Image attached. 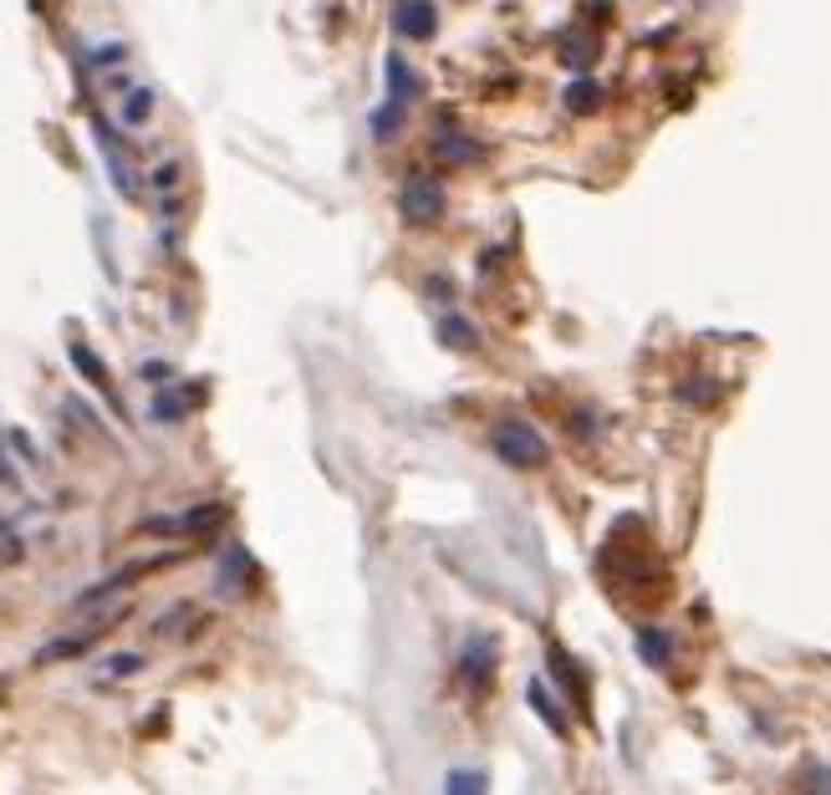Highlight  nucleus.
I'll use <instances>...</instances> for the list:
<instances>
[{
  "label": "nucleus",
  "instance_id": "nucleus-13",
  "mask_svg": "<svg viewBox=\"0 0 831 795\" xmlns=\"http://www.w3.org/2000/svg\"><path fill=\"white\" fill-rule=\"evenodd\" d=\"M439 342L444 348H459V352H469L480 337H475V327H469L465 316H454V312H444V321H439Z\"/></svg>",
  "mask_w": 831,
  "mask_h": 795
},
{
  "label": "nucleus",
  "instance_id": "nucleus-1",
  "mask_svg": "<svg viewBox=\"0 0 831 795\" xmlns=\"http://www.w3.org/2000/svg\"><path fill=\"white\" fill-rule=\"evenodd\" d=\"M490 449H495L511 469H546V459H551V444L541 439L536 424H526V418H500L495 429H490Z\"/></svg>",
  "mask_w": 831,
  "mask_h": 795
},
{
  "label": "nucleus",
  "instance_id": "nucleus-11",
  "mask_svg": "<svg viewBox=\"0 0 831 795\" xmlns=\"http://www.w3.org/2000/svg\"><path fill=\"white\" fill-rule=\"evenodd\" d=\"M638 658L649 662V668H668L673 662V638L664 628H643L638 632Z\"/></svg>",
  "mask_w": 831,
  "mask_h": 795
},
{
  "label": "nucleus",
  "instance_id": "nucleus-16",
  "mask_svg": "<svg viewBox=\"0 0 831 795\" xmlns=\"http://www.w3.org/2000/svg\"><path fill=\"white\" fill-rule=\"evenodd\" d=\"M149 113H153V92H149V87H138L134 98L123 102V123H128V128H138V123H149Z\"/></svg>",
  "mask_w": 831,
  "mask_h": 795
},
{
  "label": "nucleus",
  "instance_id": "nucleus-4",
  "mask_svg": "<svg viewBox=\"0 0 831 795\" xmlns=\"http://www.w3.org/2000/svg\"><path fill=\"white\" fill-rule=\"evenodd\" d=\"M459 673L469 679V689H484L490 673H495V643L490 638H469L465 653H459Z\"/></svg>",
  "mask_w": 831,
  "mask_h": 795
},
{
  "label": "nucleus",
  "instance_id": "nucleus-15",
  "mask_svg": "<svg viewBox=\"0 0 831 795\" xmlns=\"http://www.w3.org/2000/svg\"><path fill=\"white\" fill-rule=\"evenodd\" d=\"M719 393H725V388H719L715 378H694V382H683V388H679V398H683V403H698V408H709V403H719Z\"/></svg>",
  "mask_w": 831,
  "mask_h": 795
},
{
  "label": "nucleus",
  "instance_id": "nucleus-2",
  "mask_svg": "<svg viewBox=\"0 0 831 795\" xmlns=\"http://www.w3.org/2000/svg\"><path fill=\"white\" fill-rule=\"evenodd\" d=\"M399 210H403V219H408V225H433V219L444 215V184L429 179V174L408 179V184H403Z\"/></svg>",
  "mask_w": 831,
  "mask_h": 795
},
{
  "label": "nucleus",
  "instance_id": "nucleus-3",
  "mask_svg": "<svg viewBox=\"0 0 831 795\" xmlns=\"http://www.w3.org/2000/svg\"><path fill=\"white\" fill-rule=\"evenodd\" d=\"M393 31L408 36V41H429V36L439 31L433 0H399V5H393Z\"/></svg>",
  "mask_w": 831,
  "mask_h": 795
},
{
  "label": "nucleus",
  "instance_id": "nucleus-12",
  "mask_svg": "<svg viewBox=\"0 0 831 795\" xmlns=\"http://www.w3.org/2000/svg\"><path fill=\"white\" fill-rule=\"evenodd\" d=\"M72 367H77V373H83V378L92 382V388H98L102 398L113 393V378H108V367L98 363V352L87 348V342H72Z\"/></svg>",
  "mask_w": 831,
  "mask_h": 795
},
{
  "label": "nucleus",
  "instance_id": "nucleus-19",
  "mask_svg": "<svg viewBox=\"0 0 831 795\" xmlns=\"http://www.w3.org/2000/svg\"><path fill=\"white\" fill-rule=\"evenodd\" d=\"M0 484H16V469L5 459V439H0Z\"/></svg>",
  "mask_w": 831,
  "mask_h": 795
},
{
  "label": "nucleus",
  "instance_id": "nucleus-5",
  "mask_svg": "<svg viewBox=\"0 0 831 795\" xmlns=\"http://www.w3.org/2000/svg\"><path fill=\"white\" fill-rule=\"evenodd\" d=\"M113 628V617H102V622H92V628L87 632H72V638H56V643L51 647H41V653H36V662H62V658H77V653H87V647L98 643L102 632Z\"/></svg>",
  "mask_w": 831,
  "mask_h": 795
},
{
  "label": "nucleus",
  "instance_id": "nucleus-14",
  "mask_svg": "<svg viewBox=\"0 0 831 795\" xmlns=\"http://www.w3.org/2000/svg\"><path fill=\"white\" fill-rule=\"evenodd\" d=\"M399 123H403V102H393V98H382V102H378V113L367 117L373 138H393V132H399Z\"/></svg>",
  "mask_w": 831,
  "mask_h": 795
},
{
  "label": "nucleus",
  "instance_id": "nucleus-18",
  "mask_svg": "<svg viewBox=\"0 0 831 795\" xmlns=\"http://www.w3.org/2000/svg\"><path fill=\"white\" fill-rule=\"evenodd\" d=\"M490 785V775H480V770H454V775H444V791H484Z\"/></svg>",
  "mask_w": 831,
  "mask_h": 795
},
{
  "label": "nucleus",
  "instance_id": "nucleus-6",
  "mask_svg": "<svg viewBox=\"0 0 831 795\" xmlns=\"http://www.w3.org/2000/svg\"><path fill=\"white\" fill-rule=\"evenodd\" d=\"M388 98H393V102H403V108H408V102H418V98H424V77H418L414 66L403 62L399 51L388 56Z\"/></svg>",
  "mask_w": 831,
  "mask_h": 795
},
{
  "label": "nucleus",
  "instance_id": "nucleus-9",
  "mask_svg": "<svg viewBox=\"0 0 831 795\" xmlns=\"http://www.w3.org/2000/svg\"><path fill=\"white\" fill-rule=\"evenodd\" d=\"M433 153H439L444 164H475L484 149L475 143V138H459V132H454V123H450V132L439 128V138H433Z\"/></svg>",
  "mask_w": 831,
  "mask_h": 795
},
{
  "label": "nucleus",
  "instance_id": "nucleus-8",
  "mask_svg": "<svg viewBox=\"0 0 831 795\" xmlns=\"http://www.w3.org/2000/svg\"><path fill=\"white\" fill-rule=\"evenodd\" d=\"M526 704H531V709L541 714V724H546L551 734H566V714H562V704L551 698L546 679H531V683H526Z\"/></svg>",
  "mask_w": 831,
  "mask_h": 795
},
{
  "label": "nucleus",
  "instance_id": "nucleus-7",
  "mask_svg": "<svg viewBox=\"0 0 831 795\" xmlns=\"http://www.w3.org/2000/svg\"><path fill=\"white\" fill-rule=\"evenodd\" d=\"M200 403V382H184V388H168V393L153 398V418L159 424H174V418H184L189 408Z\"/></svg>",
  "mask_w": 831,
  "mask_h": 795
},
{
  "label": "nucleus",
  "instance_id": "nucleus-10",
  "mask_svg": "<svg viewBox=\"0 0 831 795\" xmlns=\"http://www.w3.org/2000/svg\"><path fill=\"white\" fill-rule=\"evenodd\" d=\"M562 102H566V113L592 117V113H597V108H602V87L592 83V77H577V83H566Z\"/></svg>",
  "mask_w": 831,
  "mask_h": 795
},
{
  "label": "nucleus",
  "instance_id": "nucleus-17",
  "mask_svg": "<svg viewBox=\"0 0 831 795\" xmlns=\"http://www.w3.org/2000/svg\"><path fill=\"white\" fill-rule=\"evenodd\" d=\"M138 668H143V658H138V653H113V658L102 662L98 668V679H117V673H138Z\"/></svg>",
  "mask_w": 831,
  "mask_h": 795
}]
</instances>
